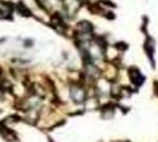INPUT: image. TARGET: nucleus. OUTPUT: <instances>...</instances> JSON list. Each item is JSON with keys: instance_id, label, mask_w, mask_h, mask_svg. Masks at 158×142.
I'll list each match as a JSON object with an SVG mask.
<instances>
[{"instance_id": "nucleus-1", "label": "nucleus", "mask_w": 158, "mask_h": 142, "mask_svg": "<svg viewBox=\"0 0 158 142\" xmlns=\"http://www.w3.org/2000/svg\"><path fill=\"white\" fill-rule=\"evenodd\" d=\"M71 98L76 103H82L86 98V91L80 87H73L71 88Z\"/></svg>"}]
</instances>
